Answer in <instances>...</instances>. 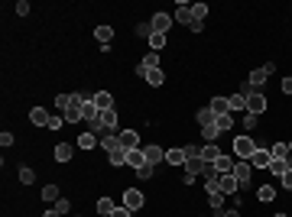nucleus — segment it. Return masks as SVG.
<instances>
[{
  "label": "nucleus",
  "mask_w": 292,
  "mask_h": 217,
  "mask_svg": "<svg viewBox=\"0 0 292 217\" xmlns=\"http://www.w3.org/2000/svg\"><path fill=\"white\" fill-rule=\"evenodd\" d=\"M33 178H36V172L23 165V169H20V182H23V185H33Z\"/></svg>",
  "instance_id": "nucleus-41"
},
{
  "label": "nucleus",
  "mask_w": 292,
  "mask_h": 217,
  "mask_svg": "<svg viewBox=\"0 0 292 217\" xmlns=\"http://www.w3.org/2000/svg\"><path fill=\"white\" fill-rule=\"evenodd\" d=\"M283 185H286V188L292 191V169H289V172H286V175H283Z\"/></svg>",
  "instance_id": "nucleus-52"
},
{
  "label": "nucleus",
  "mask_w": 292,
  "mask_h": 217,
  "mask_svg": "<svg viewBox=\"0 0 292 217\" xmlns=\"http://www.w3.org/2000/svg\"><path fill=\"white\" fill-rule=\"evenodd\" d=\"M127 165H133V169L150 165V162H146V152H143V149H130V152H127Z\"/></svg>",
  "instance_id": "nucleus-19"
},
{
  "label": "nucleus",
  "mask_w": 292,
  "mask_h": 217,
  "mask_svg": "<svg viewBox=\"0 0 292 217\" xmlns=\"http://www.w3.org/2000/svg\"><path fill=\"white\" fill-rule=\"evenodd\" d=\"M97 120H101V127H104V130L117 133V110H114V107H110V110H101V117H97Z\"/></svg>",
  "instance_id": "nucleus-13"
},
{
  "label": "nucleus",
  "mask_w": 292,
  "mask_h": 217,
  "mask_svg": "<svg viewBox=\"0 0 292 217\" xmlns=\"http://www.w3.org/2000/svg\"><path fill=\"white\" fill-rule=\"evenodd\" d=\"M214 127H217V133H231V130H234V117H231V114L214 117Z\"/></svg>",
  "instance_id": "nucleus-21"
},
{
  "label": "nucleus",
  "mask_w": 292,
  "mask_h": 217,
  "mask_svg": "<svg viewBox=\"0 0 292 217\" xmlns=\"http://www.w3.org/2000/svg\"><path fill=\"white\" fill-rule=\"evenodd\" d=\"M189 29H192V33H201V29H204V20H192Z\"/></svg>",
  "instance_id": "nucleus-50"
},
{
  "label": "nucleus",
  "mask_w": 292,
  "mask_h": 217,
  "mask_svg": "<svg viewBox=\"0 0 292 217\" xmlns=\"http://www.w3.org/2000/svg\"><path fill=\"white\" fill-rule=\"evenodd\" d=\"M273 68H276V65H273V62H266L263 68H253V72H250V84H253V88H260V84H263L266 78L273 75Z\"/></svg>",
  "instance_id": "nucleus-6"
},
{
  "label": "nucleus",
  "mask_w": 292,
  "mask_h": 217,
  "mask_svg": "<svg viewBox=\"0 0 292 217\" xmlns=\"http://www.w3.org/2000/svg\"><path fill=\"white\" fill-rule=\"evenodd\" d=\"M146 84H153V88H159V84L166 81V75H163V68H150V72H146Z\"/></svg>",
  "instance_id": "nucleus-25"
},
{
  "label": "nucleus",
  "mask_w": 292,
  "mask_h": 217,
  "mask_svg": "<svg viewBox=\"0 0 292 217\" xmlns=\"http://www.w3.org/2000/svg\"><path fill=\"white\" fill-rule=\"evenodd\" d=\"M270 156H273V159H292L289 143H273V146H270Z\"/></svg>",
  "instance_id": "nucleus-22"
},
{
  "label": "nucleus",
  "mask_w": 292,
  "mask_h": 217,
  "mask_svg": "<svg viewBox=\"0 0 292 217\" xmlns=\"http://www.w3.org/2000/svg\"><path fill=\"white\" fill-rule=\"evenodd\" d=\"M143 204H146V198H143L136 188H127V191H123V208H130V211L136 214V211H140Z\"/></svg>",
  "instance_id": "nucleus-5"
},
{
  "label": "nucleus",
  "mask_w": 292,
  "mask_h": 217,
  "mask_svg": "<svg viewBox=\"0 0 292 217\" xmlns=\"http://www.w3.org/2000/svg\"><path fill=\"white\" fill-rule=\"evenodd\" d=\"M68 104H72V94H55V107H59L62 114L68 110Z\"/></svg>",
  "instance_id": "nucleus-39"
},
{
  "label": "nucleus",
  "mask_w": 292,
  "mask_h": 217,
  "mask_svg": "<svg viewBox=\"0 0 292 217\" xmlns=\"http://www.w3.org/2000/svg\"><path fill=\"white\" fill-rule=\"evenodd\" d=\"M49 110H42V107H33V114H29V120L36 123V127H49Z\"/></svg>",
  "instance_id": "nucleus-24"
},
{
  "label": "nucleus",
  "mask_w": 292,
  "mask_h": 217,
  "mask_svg": "<svg viewBox=\"0 0 292 217\" xmlns=\"http://www.w3.org/2000/svg\"><path fill=\"white\" fill-rule=\"evenodd\" d=\"M217 136H221V133H217L214 123H211V127H201V140L204 143H217Z\"/></svg>",
  "instance_id": "nucleus-36"
},
{
  "label": "nucleus",
  "mask_w": 292,
  "mask_h": 217,
  "mask_svg": "<svg viewBox=\"0 0 292 217\" xmlns=\"http://www.w3.org/2000/svg\"><path fill=\"white\" fill-rule=\"evenodd\" d=\"M150 23H153V33H163V36H166V33H169V26H172V16H166V13H156Z\"/></svg>",
  "instance_id": "nucleus-12"
},
{
  "label": "nucleus",
  "mask_w": 292,
  "mask_h": 217,
  "mask_svg": "<svg viewBox=\"0 0 292 217\" xmlns=\"http://www.w3.org/2000/svg\"><path fill=\"white\" fill-rule=\"evenodd\" d=\"M257 198H260V201H273V198H276V188H273V185H260V188H257Z\"/></svg>",
  "instance_id": "nucleus-33"
},
{
  "label": "nucleus",
  "mask_w": 292,
  "mask_h": 217,
  "mask_svg": "<svg viewBox=\"0 0 292 217\" xmlns=\"http://www.w3.org/2000/svg\"><path fill=\"white\" fill-rule=\"evenodd\" d=\"M62 127H65V117H59V114L49 117V130H62Z\"/></svg>",
  "instance_id": "nucleus-43"
},
{
  "label": "nucleus",
  "mask_w": 292,
  "mask_h": 217,
  "mask_svg": "<svg viewBox=\"0 0 292 217\" xmlns=\"http://www.w3.org/2000/svg\"><path fill=\"white\" fill-rule=\"evenodd\" d=\"M127 152H130V149H123V146H114V149L107 152L110 165H127Z\"/></svg>",
  "instance_id": "nucleus-18"
},
{
  "label": "nucleus",
  "mask_w": 292,
  "mask_h": 217,
  "mask_svg": "<svg viewBox=\"0 0 292 217\" xmlns=\"http://www.w3.org/2000/svg\"><path fill=\"white\" fill-rule=\"evenodd\" d=\"M95 39L101 42L104 49H107V46H110V39H114V29H110V26H97V29H95Z\"/></svg>",
  "instance_id": "nucleus-23"
},
{
  "label": "nucleus",
  "mask_w": 292,
  "mask_h": 217,
  "mask_svg": "<svg viewBox=\"0 0 292 217\" xmlns=\"http://www.w3.org/2000/svg\"><path fill=\"white\" fill-rule=\"evenodd\" d=\"M42 201H49V204L59 201V185H46V188H42Z\"/></svg>",
  "instance_id": "nucleus-34"
},
{
  "label": "nucleus",
  "mask_w": 292,
  "mask_h": 217,
  "mask_svg": "<svg viewBox=\"0 0 292 217\" xmlns=\"http://www.w3.org/2000/svg\"><path fill=\"white\" fill-rule=\"evenodd\" d=\"M217 188H221V195H234L240 185H237V178L227 172V175H217Z\"/></svg>",
  "instance_id": "nucleus-10"
},
{
  "label": "nucleus",
  "mask_w": 292,
  "mask_h": 217,
  "mask_svg": "<svg viewBox=\"0 0 292 217\" xmlns=\"http://www.w3.org/2000/svg\"><path fill=\"white\" fill-rule=\"evenodd\" d=\"M214 169L221 172V175H227V172L234 169V159H231V156H224V152H221V156L214 159Z\"/></svg>",
  "instance_id": "nucleus-27"
},
{
  "label": "nucleus",
  "mask_w": 292,
  "mask_h": 217,
  "mask_svg": "<svg viewBox=\"0 0 292 217\" xmlns=\"http://www.w3.org/2000/svg\"><path fill=\"white\" fill-rule=\"evenodd\" d=\"M192 13H195V20H204V16H208V7H204V3H192Z\"/></svg>",
  "instance_id": "nucleus-42"
},
{
  "label": "nucleus",
  "mask_w": 292,
  "mask_h": 217,
  "mask_svg": "<svg viewBox=\"0 0 292 217\" xmlns=\"http://www.w3.org/2000/svg\"><path fill=\"white\" fill-rule=\"evenodd\" d=\"M42 217H62V214H59V211L52 208V211H46V214H42Z\"/></svg>",
  "instance_id": "nucleus-53"
},
{
  "label": "nucleus",
  "mask_w": 292,
  "mask_h": 217,
  "mask_svg": "<svg viewBox=\"0 0 292 217\" xmlns=\"http://www.w3.org/2000/svg\"><path fill=\"white\" fill-rule=\"evenodd\" d=\"M166 162L169 165H185V149H169L166 152Z\"/></svg>",
  "instance_id": "nucleus-32"
},
{
  "label": "nucleus",
  "mask_w": 292,
  "mask_h": 217,
  "mask_svg": "<svg viewBox=\"0 0 292 217\" xmlns=\"http://www.w3.org/2000/svg\"><path fill=\"white\" fill-rule=\"evenodd\" d=\"M136 36H140V39H150L153 36V23H136Z\"/></svg>",
  "instance_id": "nucleus-38"
},
{
  "label": "nucleus",
  "mask_w": 292,
  "mask_h": 217,
  "mask_svg": "<svg viewBox=\"0 0 292 217\" xmlns=\"http://www.w3.org/2000/svg\"><path fill=\"white\" fill-rule=\"evenodd\" d=\"M257 149H260L257 140H250V136H234V156L237 159H247V162H250V156Z\"/></svg>",
  "instance_id": "nucleus-1"
},
{
  "label": "nucleus",
  "mask_w": 292,
  "mask_h": 217,
  "mask_svg": "<svg viewBox=\"0 0 292 217\" xmlns=\"http://www.w3.org/2000/svg\"><path fill=\"white\" fill-rule=\"evenodd\" d=\"M82 114H85V120H88V123H95L97 117H101V110H97V107H95V101L88 97V101H85V110H82Z\"/></svg>",
  "instance_id": "nucleus-31"
},
{
  "label": "nucleus",
  "mask_w": 292,
  "mask_h": 217,
  "mask_svg": "<svg viewBox=\"0 0 292 217\" xmlns=\"http://www.w3.org/2000/svg\"><path fill=\"white\" fill-rule=\"evenodd\" d=\"M195 120H198V127H211V123H214V110L211 107H201L195 114Z\"/></svg>",
  "instance_id": "nucleus-28"
},
{
  "label": "nucleus",
  "mask_w": 292,
  "mask_h": 217,
  "mask_svg": "<svg viewBox=\"0 0 292 217\" xmlns=\"http://www.w3.org/2000/svg\"><path fill=\"white\" fill-rule=\"evenodd\" d=\"M101 146H104V149H114V146H120V143H117V133H107V136H104V140H101Z\"/></svg>",
  "instance_id": "nucleus-40"
},
{
  "label": "nucleus",
  "mask_w": 292,
  "mask_h": 217,
  "mask_svg": "<svg viewBox=\"0 0 292 217\" xmlns=\"http://www.w3.org/2000/svg\"><path fill=\"white\" fill-rule=\"evenodd\" d=\"M91 101H95L97 110H110V107H114V97H110L107 91H95V97H91Z\"/></svg>",
  "instance_id": "nucleus-14"
},
{
  "label": "nucleus",
  "mask_w": 292,
  "mask_h": 217,
  "mask_svg": "<svg viewBox=\"0 0 292 217\" xmlns=\"http://www.w3.org/2000/svg\"><path fill=\"white\" fill-rule=\"evenodd\" d=\"M52 156H55V162H68V159L75 156V146H72V143H59Z\"/></svg>",
  "instance_id": "nucleus-11"
},
{
  "label": "nucleus",
  "mask_w": 292,
  "mask_h": 217,
  "mask_svg": "<svg viewBox=\"0 0 292 217\" xmlns=\"http://www.w3.org/2000/svg\"><path fill=\"white\" fill-rule=\"evenodd\" d=\"M75 143H78V149H95V146H101V140H97V136L91 133V130H88V133H82Z\"/></svg>",
  "instance_id": "nucleus-15"
},
{
  "label": "nucleus",
  "mask_w": 292,
  "mask_h": 217,
  "mask_svg": "<svg viewBox=\"0 0 292 217\" xmlns=\"http://www.w3.org/2000/svg\"><path fill=\"white\" fill-rule=\"evenodd\" d=\"M257 123H260V117H257V114H247V117H244V127H247V130H253Z\"/></svg>",
  "instance_id": "nucleus-46"
},
{
  "label": "nucleus",
  "mask_w": 292,
  "mask_h": 217,
  "mask_svg": "<svg viewBox=\"0 0 292 217\" xmlns=\"http://www.w3.org/2000/svg\"><path fill=\"white\" fill-rule=\"evenodd\" d=\"M289 152H292V143H289Z\"/></svg>",
  "instance_id": "nucleus-55"
},
{
  "label": "nucleus",
  "mask_w": 292,
  "mask_h": 217,
  "mask_svg": "<svg viewBox=\"0 0 292 217\" xmlns=\"http://www.w3.org/2000/svg\"><path fill=\"white\" fill-rule=\"evenodd\" d=\"M217 156H221V149H217V143H204V146H201V159H204V162H214Z\"/></svg>",
  "instance_id": "nucleus-26"
},
{
  "label": "nucleus",
  "mask_w": 292,
  "mask_h": 217,
  "mask_svg": "<svg viewBox=\"0 0 292 217\" xmlns=\"http://www.w3.org/2000/svg\"><path fill=\"white\" fill-rule=\"evenodd\" d=\"M289 169H292V159H273V162H270V172H273V175H279V178H283Z\"/></svg>",
  "instance_id": "nucleus-16"
},
{
  "label": "nucleus",
  "mask_w": 292,
  "mask_h": 217,
  "mask_svg": "<svg viewBox=\"0 0 292 217\" xmlns=\"http://www.w3.org/2000/svg\"><path fill=\"white\" fill-rule=\"evenodd\" d=\"M55 211H59V214H68V211H72V201H68V198H59V201H55Z\"/></svg>",
  "instance_id": "nucleus-44"
},
{
  "label": "nucleus",
  "mask_w": 292,
  "mask_h": 217,
  "mask_svg": "<svg viewBox=\"0 0 292 217\" xmlns=\"http://www.w3.org/2000/svg\"><path fill=\"white\" fill-rule=\"evenodd\" d=\"M283 94H292V78H283Z\"/></svg>",
  "instance_id": "nucleus-51"
},
{
  "label": "nucleus",
  "mask_w": 292,
  "mask_h": 217,
  "mask_svg": "<svg viewBox=\"0 0 292 217\" xmlns=\"http://www.w3.org/2000/svg\"><path fill=\"white\" fill-rule=\"evenodd\" d=\"M176 20H179V23H185V26H192L195 13H192V7H189V3H179V7H176Z\"/></svg>",
  "instance_id": "nucleus-17"
},
{
  "label": "nucleus",
  "mask_w": 292,
  "mask_h": 217,
  "mask_svg": "<svg viewBox=\"0 0 292 217\" xmlns=\"http://www.w3.org/2000/svg\"><path fill=\"white\" fill-rule=\"evenodd\" d=\"M270 162H273V156H270V149H263V146H260V149L250 156V165H253V169H270Z\"/></svg>",
  "instance_id": "nucleus-9"
},
{
  "label": "nucleus",
  "mask_w": 292,
  "mask_h": 217,
  "mask_svg": "<svg viewBox=\"0 0 292 217\" xmlns=\"http://www.w3.org/2000/svg\"><path fill=\"white\" fill-rule=\"evenodd\" d=\"M163 46H166V36H163V33H153V36H150V49H153V52H159Z\"/></svg>",
  "instance_id": "nucleus-37"
},
{
  "label": "nucleus",
  "mask_w": 292,
  "mask_h": 217,
  "mask_svg": "<svg viewBox=\"0 0 292 217\" xmlns=\"http://www.w3.org/2000/svg\"><path fill=\"white\" fill-rule=\"evenodd\" d=\"M114 208H117V204L110 201V198H97V214H101V217H110V214H114Z\"/></svg>",
  "instance_id": "nucleus-30"
},
{
  "label": "nucleus",
  "mask_w": 292,
  "mask_h": 217,
  "mask_svg": "<svg viewBox=\"0 0 292 217\" xmlns=\"http://www.w3.org/2000/svg\"><path fill=\"white\" fill-rule=\"evenodd\" d=\"M208 107L214 110V117H221V114H231V101H227V97H214V101H211Z\"/></svg>",
  "instance_id": "nucleus-20"
},
{
  "label": "nucleus",
  "mask_w": 292,
  "mask_h": 217,
  "mask_svg": "<svg viewBox=\"0 0 292 217\" xmlns=\"http://www.w3.org/2000/svg\"><path fill=\"white\" fill-rule=\"evenodd\" d=\"M136 175H140L143 182H146V178H153V165H140V169H136Z\"/></svg>",
  "instance_id": "nucleus-45"
},
{
  "label": "nucleus",
  "mask_w": 292,
  "mask_h": 217,
  "mask_svg": "<svg viewBox=\"0 0 292 217\" xmlns=\"http://www.w3.org/2000/svg\"><path fill=\"white\" fill-rule=\"evenodd\" d=\"M85 101L88 97H82V94H72V104H68V110H65V123H78V120H85Z\"/></svg>",
  "instance_id": "nucleus-2"
},
{
  "label": "nucleus",
  "mask_w": 292,
  "mask_h": 217,
  "mask_svg": "<svg viewBox=\"0 0 292 217\" xmlns=\"http://www.w3.org/2000/svg\"><path fill=\"white\" fill-rule=\"evenodd\" d=\"M227 101H231V110H247V97L240 94V91H237V94H231Z\"/></svg>",
  "instance_id": "nucleus-35"
},
{
  "label": "nucleus",
  "mask_w": 292,
  "mask_h": 217,
  "mask_svg": "<svg viewBox=\"0 0 292 217\" xmlns=\"http://www.w3.org/2000/svg\"><path fill=\"white\" fill-rule=\"evenodd\" d=\"M0 146H13V133L3 130V133H0Z\"/></svg>",
  "instance_id": "nucleus-47"
},
{
  "label": "nucleus",
  "mask_w": 292,
  "mask_h": 217,
  "mask_svg": "<svg viewBox=\"0 0 292 217\" xmlns=\"http://www.w3.org/2000/svg\"><path fill=\"white\" fill-rule=\"evenodd\" d=\"M110 217H133V211H130V208H114V214H110Z\"/></svg>",
  "instance_id": "nucleus-48"
},
{
  "label": "nucleus",
  "mask_w": 292,
  "mask_h": 217,
  "mask_svg": "<svg viewBox=\"0 0 292 217\" xmlns=\"http://www.w3.org/2000/svg\"><path fill=\"white\" fill-rule=\"evenodd\" d=\"M263 110H266V94L253 88L250 94H247V114H257V117H260Z\"/></svg>",
  "instance_id": "nucleus-4"
},
{
  "label": "nucleus",
  "mask_w": 292,
  "mask_h": 217,
  "mask_svg": "<svg viewBox=\"0 0 292 217\" xmlns=\"http://www.w3.org/2000/svg\"><path fill=\"white\" fill-rule=\"evenodd\" d=\"M117 143H120L123 149H140V146H136V143H140L136 130H120V133H117Z\"/></svg>",
  "instance_id": "nucleus-7"
},
{
  "label": "nucleus",
  "mask_w": 292,
  "mask_h": 217,
  "mask_svg": "<svg viewBox=\"0 0 292 217\" xmlns=\"http://www.w3.org/2000/svg\"><path fill=\"white\" fill-rule=\"evenodd\" d=\"M273 217H286V214H273Z\"/></svg>",
  "instance_id": "nucleus-54"
},
{
  "label": "nucleus",
  "mask_w": 292,
  "mask_h": 217,
  "mask_svg": "<svg viewBox=\"0 0 292 217\" xmlns=\"http://www.w3.org/2000/svg\"><path fill=\"white\" fill-rule=\"evenodd\" d=\"M16 13H20V16L29 13V3H26V0H20V3H16Z\"/></svg>",
  "instance_id": "nucleus-49"
},
{
  "label": "nucleus",
  "mask_w": 292,
  "mask_h": 217,
  "mask_svg": "<svg viewBox=\"0 0 292 217\" xmlns=\"http://www.w3.org/2000/svg\"><path fill=\"white\" fill-rule=\"evenodd\" d=\"M231 175L237 178V185L244 188V185H250V175H253V165L247 162V159H237L234 162V169H231Z\"/></svg>",
  "instance_id": "nucleus-3"
},
{
  "label": "nucleus",
  "mask_w": 292,
  "mask_h": 217,
  "mask_svg": "<svg viewBox=\"0 0 292 217\" xmlns=\"http://www.w3.org/2000/svg\"><path fill=\"white\" fill-rule=\"evenodd\" d=\"M150 68H159V55L156 52H146V55H143V59H140V65H136V75H146V72H150Z\"/></svg>",
  "instance_id": "nucleus-8"
},
{
  "label": "nucleus",
  "mask_w": 292,
  "mask_h": 217,
  "mask_svg": "<svg viewBox=\"0 0 292 217\" xmlns=\"http://www.w3.org/2000/svg\"><path fill=\"white\" fill-rule=\"evenodd\" d=\"M143 152H146V162H150V165H156V162H163V149H159V146H146V149H143Z\"/></svg>",
  "instance_id": "nucleus-29"
}]
</instances>
